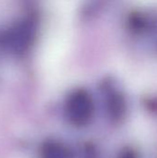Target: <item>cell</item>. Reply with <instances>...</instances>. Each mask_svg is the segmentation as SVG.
<instances>
[{
  "mask_svg": "<svg viewBox=\"0 0 157 158\" xmlns=\"http://www.w3.org/2000/svg\"><path fill=\"white\" fill-rule=\"evenodd\" d=\"M118 158H137V156L134 151L130 149H126L120 153Z\"/></svg>",
  "mask_w": 157,
  "mask_h": 158,
  "instance_id": "3957f363",
  "label": "cell"
},
{
  "mask_svg": "<svg viewBox=\"0 0 157 158\" xmlns=\"http://www.w3.org/2000/svg\"><path fill=\"white\" fill-rule=\"evenodd\" d=\"M41 154L42 158H73L70 149L56 141H50L44 143Z\"/></svg>",
  "mask_w": 157,
  "mask_h": 158,
  "instance_id": "7a4b0ae2",
  "label": "cell"
},
{
  "mask_svg": "<svg viewBox=\"0 0 157 158\" xmlns=\"http://www.w3.org/2000/svg\"><path fill=\"white\" fill-rule=\"evenodd\" d=\"M93 103L91 96L84 91L74 92L66 104V116L74 126H84L93 118Z\"/></svg>",
  "mask_w": 157,
  "mask_h": 158,
  "instance_id": "6da1fadb",
  "label": "cell"
}]
</instances>
